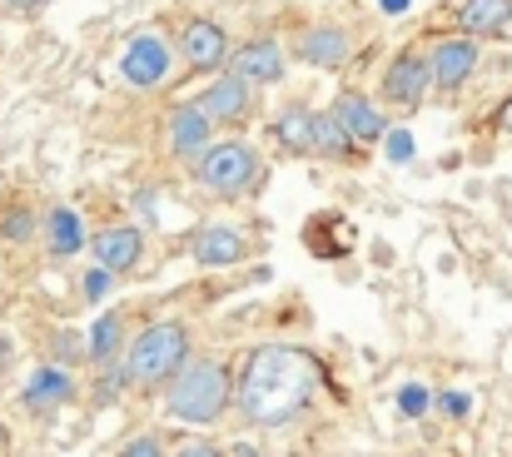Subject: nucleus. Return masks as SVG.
<instances>
[{
  "mask_svg": "<svg viewBox=\"0 0 512 457\" xmlns=\"http://www.w3.org/2000/svg\"><path fill=\"white\" fill-rule=\"evenodd\" d=\"M473 65H478V40L473 35H448L428 55V70H433V85L438 90H463V80L473 75Z\"/></svg>",
  "mask_w": 512,
  "mask_h": 457,
  "instance_id": "nucleus-8",
  "label": "nucleus"
},
{
  "mask_svg": "<svg viewBox=\"0 0 512 457\" xmlns=\"http://www.w3.org/2000/svg\"><path fill=\"white\" fill-rule=\"evenodd\" d=\"M110 284H115V274H105V269H90V274H85V294H90V299L110 294Z\"/></svg>",
  "mask_w": 512,
  "mask_h": 457,
  "instance_id": "nucleus-26",
  "label": "nucleus"
},
{
  "mask_svg": "<svg viewBox=\"0 0 512 457\" xmlns=\"http://www.w3.org/2000/svg\"><path fill=\"white\" fill-rule=\"evenodd\" d=\"M224 65L244 85H279L284 80V50H279V40H244Z\"/></svg>",
  "mask_w": 512,
  "mask_h": 457,
  "instance_id": "nucleus-7",
  "label": "nucleus"
},
{
  "mask_svg": "<svg viewBox=\"0 0 512 457\" xmlns=\"http://www.w3.org/2000/svg\"><path fill=\"white\" fill-rule=\"evenodd\" d=\"M170 45L160 40V35H135L130 45H125V55H120V75L130 80V85H140V90H155V85H165L170 80Z\"/></svg>",
  "mask_w": 512,
  "mask_h": 457,
  "instance_id": "nucleus-6",
  "label": "nucleus"
},
{
  "mask_svg": "<svg viewBox=\"0 0 512 457\" xmlns=\"http://www.w3.org/2000/svg\"><path fill=\"white\" fill-rule=\"evenodd\" d=\"M348 150H353V140H348V130L334 120V110H329V115H314V154L343 159Z\"/></svg>",
  "mask_w": 512,
  "mask_h": 457,
  "instance_id": "nucleus-21",
  "label": "nucleus"
},
{
  "mask_svg": "<svg viewBox=\"0 0 512 457\" xmlns=\"http://www.w3.org/2000/svg\"><path fill=\"white\" fill-rule=\"evenodd\" d=\"M498 120H503V130L512 135V100H503V110H498Z\"/></svg>",
  "mask_w": 512,
  "mask_h": 457,
  "instance_id": "nucleus-30",
  "label": "nucleus"
},
{
  "mask_svg": "<svg viewBox=\"0 0 512 457\" xmlns=\"http://www.w3.org/2000/svg\"><path fill=\"white\" fill-rule=\"evenodd\" d=\"M334 120L348 130L353 145H373V140H383V115H378V105L363 100L358 90H343L339 100H334Z\"/></svg>",
  "mask_w": 512,
  "mask_h": 457,
  "instance_id": "nucleus-13",
  "label": "nucleus"
},
{
  "mask_svg": "<svg viewBox=\"0 0 512 457\" xmlns=\"http://www.w3.org/2000/svg\"><path fill=\"white\" fill-rule=\"evenodd\" d=\"M45 239H50V254L55 259H70V254H80L85 249V224H80V214L75 209H50V219H45Z\"/></svg>",
  "mask_w": 512,
  "mask_h": 457,
  "instance_id": "nucleus-17",
  "label": "nucleus"
},
{
  "mask_svg": "<svg viewBox=\"0 0 512 457\" xmlns=\"http://www.w3.org/2000/svg\"><path fill=\"white\" fill-rule=\"evenodd\" d=\"M209 120L194 110V100L189 105H174L170 120H165V135H170V150L179 154V159H199V154L209 150Z\"/></svg>",
  "mask_w": 512,
  "mask_h": 457,
  "instance_id": "nucleus-15",
  "label": "nucleus"
},
{
  "mask_svg": "<svg viewBox=\"0 0 512 457\" xmlns=\"http://www.w3.org/2000/svg\"><path fill=\"white\" fill-rule=\"evenodd\" d=\"M189 328L184 323H174V318H160V323H150V328H140L130 343H125V353H120V378L130 383V388H160V383H170L174 373L189 363Z\"/></svg>",
  "mask_w": 512,
  "mask_h": 457,
  "instance_id": "nucleus-2",
  "label": "nucleus"
},
{
  "mask_svg": "<svg viewBox=\"0 0 512 457\" xmlns=\"http://www.w3.org/2000/svg\"><path fill=\"white\" fill-rule=\"evenodd\" d=\"M194 164H199V184H204L209 194H244V189L259 184V154L249 150L244 140L209 145Z\"/></svg>",
  "mask_w": 512,
  "mask_h": 457,
  "instance_id": "nucleus-4",
  "label": "nucleus"
},
{
  "mask_svg": "<svg viewBox=\"0 0 512 457\" xmlns=\"http://www.w3.org/2000/svg\"><path fill=\"white\" fill-rule=\"evenodd\" d=\"M174 457H224V448H214V443H204V438H189V443H179Z\"/></svg>",
  "mask_w": 512,
  "mask_h": 457,
  "instance_id": "nucleus-27",
  "label": "nucleus"
},
{
  "mask_svg": "<svg viewBox=\"0 0 512 457\" xmlns=\"http://www.w3.org/2000/svg\"><path fill=\"white\" fill-rule=\"evenodd\" d=\"M95 363H115L120 353H125V318L110 308V313H100L95 318V328H90V348H85Z\"/></svg>",
  "mask_w": 512,
  "mask_h": 457,
  "instance_id": "nucleus-19",
  "label": "nucleus"
},
{
  "mask_svg": "<svg viewBox=\"0 0 512 457\" xmlns=\"http://www.w3.org/2000/svg\"><path fill=\"white\" fill-rule=\"evenodd\" d=\"M95 269L105 274H130L140 259H145V234L135 224H115V229H100L95 234Z\"/></svg>",
  "mask_w": 512,
  "mask_h": 457,
  "instance_id": "nucleus-9",
  "label": "nucleus"
},
{
  "mask_svg": "<svg viewBox=\"0 0 512 457\" xmlns=\"http://www.w3.org/2000/svg\"><path fill=\"white\" fill-rule=\"evenodd\" d=\"M383 10H393V15H398V10H408V0H383Z\"/></svg>",
  "mask_w": 512,
  "mask_h": 457,
  "instance_id": "nucleus-31",
  "label": "nucleus"
},
{
  "mask_svg": "<svg viewBox=\"0 0 512 457\" xmlns=\"http://www.w3.org/2000/svg\"><path fill=\"white\" fill-rule=\"evenodd\" d=\"M179 50L194 70H224L229 60V40H224V25L214 20H189L184 35H179Z\"/></svg>",
  "mask_w": 512,
  "mask_h": 457,
  "instance_id": "nucleus-12",
  "label": "nucleus"
},
{
  "mask_svg": "<svg viewBox=\"0 0 512 457\" xmlns=\"http://www.w3.org/2000/svg\"><path fill=\"white\" fill-rule=\"evenodd\" d=\"M249 105H254V100H249V85H244L239 75H219V80L194 100V110H199L209 125H239V120L249 115Z\"/></svg>",
  "mask_w": 512,
  "mask_h": 457,
  "instance_id": "nucleus-10",
  "label": "nucleus"
},
{
  "mask_svg": "<svg viewBox=\"0 0 512 457\" xmlns=\"http://www.w3.org/2000/svg\"><path fill=\"white\" fill-rule=\"evenodd\" d=\"M249 254V239L234 229V224H204L194 234V264L204 269H229V264H244Z\"/></svg>",
  "mask_w": 512,
  "mask_h": 457,
  "instance_id": "nucleus-11",
  "label": "nucleus"
},
{
  "mask_svg": "<svg viewBox=\"0 0 512 457\" xmlns=\"http://www.w3.org/2000/svg\"><path fill=\"white\" fill-rule=\"evenodd\" d=\"M120 457H170V453H165V443H160L155 433H140V438H130V443L120 448Z\"/></svg>",
  "mask_w": 512,
  "mask_h": 457,
  "instance_id": "nucleus-25",
  "label": "nucleus"
},
{
  "mask_svg": "<svg viewBox=\"0 0 512 457\" xmlns=\"http://www.w3.org/2000/svg\"><path fill=\"white\" fill-rule=\"evenodd\" d=\"M274 135H279V145H284L289 154H309V150H314V110L289 105V110L279 115Z\"/></svg>",
  "mask_w": 512,
  "mask_h": 457,
  "instance_id": "nucleus-20",
  "label": "nucleus"
},
{
  "mask_svg": "<svg viewBox=\"0 0 512 457\" xmlns=\"http://www.w3.org/2000/svg\"><path fill=\"white\" fill-rule=\"evenodd\" d=\"M512 25V0H463V35H503Z\"/></svg>",
  "mask_w": 512,
  "mask_h": 457,
  "instance_id": "nucleus-18",
  "label": "nucleus"
},
{
  "mask_svg": "<svg viewBox=\"0 0 512 457\" xmlns=\"http://www.w3.org/2000/svg\"><path fill=\"white\" fill-rule=\"evenodd\" d=\"M443 408L458 418V413H468V398H463V393H448V398H443Z\"/></svg>",
  "mask_w": 512,
  "mask_h": 457,
  "instance_id": "nucleus-28",
  "label": "nucleus"
},
{
  "mask_svg": "<svg viewBox=\"0 0 512 457\" xmlns=\"http://www.w3.org/2000/svg\"><path fill=\"white\" fill-rule=\"evenodd\" d=\"M433 90V70H428V55L423 50H403L388 75H383V100L398 105V110H418Z\"/></svg>",
  "mask_w": 512,
  "mask_h": 457,
  "instance_id": "nucleus-5",
  "label": "nucleus"
},
{
  "mask_svg": "<svg viewBox=\"0 0 512 457\" xmlns=\"http://www.w3.org/2000/svg\"><path fill=\"white\" fill-rule=\"evenodd\" d=\"M70 398H75L70 368H40V373H30V383L20 388V403H25L30 413H50V408L70 403Z\"/></svg>",
  "mask_w": 512,
  "mask_h": 457,
  "instance_id": "nucleus-16",
  "label": "nucleus"
},
{
  "mask_svg": "<svg viewBox=\"0 0 512 457\" xmlns=\"http://www.w3.org/2000/svg\"><path fill=\"white\" fill-rule=\"evenodd\" d=\"M319 393V363L304 348L269 343L254 348L239 373V413L254 428H289Z\"/></svg>",
  "mask_w": 512,
  "mask_h": 457,
  "instance_id": "nucleus-1",
  "label": "nucleus"
},
{
  "mask_svg": "<svg viewBox=\"0 0 512 457\" xmlns=\"http://www.w3.org/2000/svg\"><path fill=\"white\" fill-rule=\"evenodd\" d=\"M383 145H388V159H393V164H408V159H413V135H408V130H383Z\"/></svg>",
  "mask_w": 512,
  "mask_h": 457,
  "instance_id": "nucleus-24",
  "label": "nucleus"
},
{
  "mask_svg": "<svg viewBox=\"0 0 512 457\" xmlns=\"http://www.w3.org/2000/svg\"><path fill=\"white\" fill-rule=\"evenodd\" d=\"M299 55H304L309 65H319V70H339L343 60L353 55V40H348L343 25H309V30L299 35Z\"/></svg>",
  "mask_w": 512,
  "mask_h": 457,
  "instance_id": "nucleus-14",
  "label": "nucleus"
},
{
  "mask_svg": "<svg viewBox=\"0 0 512 457\" xmlns=\"http://www.w3.org/2000/svg\"><path fill=\"white\" fill-rule=\"evenodd\" d=\"M229 393H234L229 368L214 363V358H199V363H184L170 378L165 413H170L174 423H214L229 408Z\"/></svg>",
  "mask_w": 512,
  "mask_h": 457,
  "instance_id": "nucleus-3",
  "label": "nucleus"
},
{
  "mask_svg": "<svg viewBox=\"0 0 512 457\" xmlns=\"http://www.w3.org/2000/svg\"><path fill=\"white\" fill-rule=\"evenodd\" d=\"M0 234H5L10 244L35 239V214H30V209H10V214H5V224H0Z\"/></svg>",
  "mask_w": 512,
  "mask_h": 457,
  "instance_id": "nucleus-22",
  "label": "nucleus"
},
{
  "mask_svg": "<svg viewBox=\"0 0 512 457\" xmlns=\"http://www.w3.org/2000/svg\"><path fill=\"white\" fill-rule=\"evenodd\" d=\"M5 10H40V5H50V0H0Z\"/></svg>",
  "mask_w": 512,
  "mask_h": 457,
  "instance_id": "nucleus-29",
  "label": "nucleus"
},
{
  "mask_svg": "<svg viewBox=\"0 0 512 457\" xmlns=\"http://www.w3.org/2000/svg\"><path fill=\"white\" fill-rule=\"evenodd\" d=\"M428 403H433V398H428V388H418V383H408V388L398 393V408H403L408 418H423V413H428Z\"/></svg>",
  "mask_w": 512,
  "mask_h": 457,
  "instance_id": "nucleus-23",
  "label": "nucleus"
}]
</instances>
